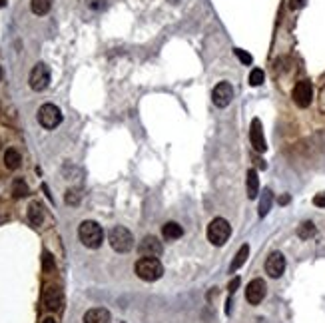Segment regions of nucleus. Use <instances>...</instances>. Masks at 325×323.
<instances>
[{"instance_id":"f257e3e1","label":"nucleus","mask_w":325,"mask_h":323,"mask_svg":"<svg viewBox=\"0 0 325 323\" xmlns=\"http://www.w3.org/2000/svg\"><path fill=\"white\" fill-rule=\"evenodd\" d=\"M78 237L86 247H90V250H98L104 241V230H102L100 223H96L92 219H86V221L80 223V228H78Z\"/></svg>"},{"instance_id":"f03ea898","label":"nucleus","mask_w":325,"mask_h":323,"mask_svg":"<svg viewBox=\"0 0 325 323\" xmlns=\"http://www.w3.org/2000/svg\"><path fill=\"white\" fill-rule=\"evenodd\" d=\"M136 276L144 281H156L162 278V273H164V267L160 263L158 258H142L136 261Z\"/></svg>"},{"instance_id":"7ed1b4c3","label":"nucleus","mask_w":325,"mask_h":323,"mask_svg":"<svg viewBox=\"0 0 325 323\" xmlns=\"http://www.w3.org/2000/svg\"><path fill=\"white\" fill-rule=\"evenodd\" d=\"M108 241L112 245V250L118 252V254H126L134 247V236L130 234V230L122 228V226H116V228L110 230Z\"/></svg>"},{"instance_id":"20e7f679","label":"nucleus","mask_w":325,"mask_h":323,"mask_svg":"<svg viewBox=\"0 0 325 323\" xmlns=\"http://www.w3.org/2000/svg\"><path fill=\"white\" fill-rule=\"evenodd\" d=\"M232 236V226L228 223V219L223 217H216L210 226H208V239L214 245H223Z\"/></svg>"},{"instance_id":"39448f33","label":"nucleus","mask_w":325,"mask_h":323,"mask_svg":"<svg viewBox=\"0 0 325 323\" xmlns=\"http://www.w3.org/2000/svg\"><path fill=\"white\" fill-rule=\"evenodd\" d=\"M38 122H40V126L46 128V130L58 128L60 124H62V112H60V108L54 106V104L40 106V110H38Z\"/></svg>"},{"instance_id":"423d86ee","label":"nucleus","mask_w":325,"mask_h":323,"mask_svg":"<svg viewBox=\"0 0 325 323\" xmlns=\"http://www.w3.org/2000/svg\"><path fill=\"white\" fill-rule=\"evenodd\" d=\"M28 84H30V88L32 90H36V92H42V90H46L48 88V84H50V68L46 66V64H36L34 68H32V72H30V78H28Z\"/></svg>"},{"instance_id":"0eeeda50","label":"nucleus","mask_w":325,"mask_h":323,"mask_svg":"<svg viewBox=\"0 0 325 323\" xmlns=\"http://www.w3.org/2000/svg\"><path fill=\"white\" fill-rule=\"evenodd\" d=\"M212 100L217 108H228L234 100V86L230 82H219L212 92Z\"/></svg>"},{"instance_id":"6e6552de","label":"nucleus","mask_w":325,"mask_h":323,"mask_svg":"<svg viewBox=\"0 0 325 323\" xmlns=\"http://www.w3.org/2000/svg\"><path fill=\"white\" fill-rule=\"evenodd\" d=\"M291 96H293V102L299 108H307L311 104V100H313V86H311V82H307V80L297 82Z\"/></svg>"},{"instance_id":"1a4fd4ad","label":"nucleus","mask_w":325,"mask_h":323,"mask_svg":"<svg viewBox=\"0 0 325 323\" xmlns=\"http://www.w3.org/2000/svg\"><path fill=\"white\" fill-rule=\"evenodd\" d=\"M265 271H267V276L273 278V280H278L283 276V271H285V258L282 252H271L269 258L265 259Z\"/></svg>"},{"instance_id":"9d476101","label":"nucleus","mask_w":325,"mask_h":323,"mask_svg":"<svg viewBox=\"0 0 325 323\" xmlns=\"http://www.w3.org/2000/svg\"><path fill=\"white\" fill-rule=\"evenodd\" d=\"M138 252H140V256H144V258H158V256H162L164 247H162V241H160L158 237L146 236V237L138 243Z\"/></svg>"},{"instance_id":"9b49d317","label":"nucleus","mask_w":325,"mask_h":323,"mask_svg":"<svg viewBox=\"0 0 325 323\" xmlns=\"http://www.w3.org/2000/svg\"><path fill=\"white\" fill-rule=\"evenodd\" d=\"M265 281L263 280H254V281H249V285L245 287V300L252 303V305H260L263 301V297H265Z\"/></svg>"},{"instance_id":"f8f14e48","label":"nucleus","mask_w":325,"mask_h":323,"mask_svg":"<svg viewBox=\"0 0 325 323\" xmlns=\"http://www.w3.org/2000/svg\"><path fill=\"white\" fill-rule=\"evenodd\" d=\"M249 140H252V146L256 152H265L267 150V144H265V136H263V128H261V122L258 118L252 120V128H249Z\"/></svg>"},{"instance_id":"ddd939ff","label":"nucleus","mask_w":325,"mask_h":323,"mask_svg":"<svg viewBox=\"0 0 325 323\" xmlns=\"http://www.w3.org/2000/svg\"><path fill=\"white\" fill-rule=\"evenodd\" d=\"M84 323H112V315L104 307H94V309L86 311Z\"/></svg>"},{"instance_id":"4468645a","label":"nucleus","mask_w":325,"mask_h":323,"mask_svg":"<svg viewBox=\"0 0 325 323\" xmlns=\"http://www.w3.org/2000/svg\"><path fill=\"white\" fill-rule=\"evenodd\" d=\"M44 303L48 309H58L62 305V291L54 285H50L44 289Z\"/></svg>"},{"instance_id":"2eb2a0df","label":"nucleus","mask_w":325,"mask_h":323,"mask_svg":"<svg viewBox=\"0 0 325 323\" xmlns=\"http://www.w3.org/2000/svg\"><path fill=\"white\" fill-rule=\"evenodd\" d=\"M245 188H247V197H249V200H256V197L260 195V178H258V172L256 170H249L247 172Z\"/></svg>"},{"instance_id":"dca6fc26","label":"nucleus","mask_w":325,"mask_h":323,"mask_svg":"<svg viewBox=\"0 0 325 323\" xmlns=\"http://www.w3.org/2000/svg\"><path fill=\"white\" fill-rule=\"evenodd\" d=\"M162 234H164L166 239L173 241V239H180L184 236V228L180 226V223H176V221H168L166 226L162 228Z\"/></svg>"},{"instance_id":"f3484780","label":"nucleus","mask_w":325,"mask_h":323,"mask_svg":"<svg viewBox=\"0 0 325 323\" xmlns=\"http://www.w3.org/2000/svg\"><path fill=\"white\" fill-rule=\"evenodd\" d=\"M271 204H273V192H271L269 188H265L263 194H261V197H260V208H258L260 217H265V215L269 214Z\"/></svg>"},{"instance_id":"a211bd4d","label":"nucleus","mask_w":325,"mask_h":323,"mask_svg":"<svg viewBox=\"0 0 325 323\" xmlns=\"http://www.w3.org/2000/svg\"><path fill=\"white\" fill-rule=\"evenodd\" d=\"M249 258V245L245 243V245H241L239 247V252L236 254V258H234V261H232V265H230V271L234 273V271H238L243 263H245V259Z\"/></svg>"},{"instance_id":"6ab92c4d","label":"nucleus","mask_w":325,"mask_h":323,"mask_svg":"<svg viewBox=\"0 0 325 323\" xmlns=\"http://www.w3.org/2000/svg\"><path fill=\"white\" fill-rule=\"evenodd\" d=\"M20 162H22V156L14 150V148H8V150L4 152V166H6L8 170L20 168Z\"/></svg>"},{"instance_id":"aec40b11","label":"nucleus","mask_w":325,"mask_h":323,"mask_svg":"<svg viewBox=\"0 0 325 323\" xmlns=\"http://www.w3.org/2000/svg\"><path fill=\"white\" fill-rule=\"evenodd\" d=\"M30 8L34 14L44 16L50 12V8H52V0H30Z\"/></svg>"},{"instance_id":"412c9836","label":"nucleus","mask_w":325,"mask_h":323,"mask_svg":"<svg viewBox=\"0 0 325 323\" xmlns=\"http://www.w3.org/2000/svg\"><path fill=\"white\" fill-rule=\"evenodd\" d=\"M317 234V228H315V223L313 221H303L302 226L297 228V236L302 237V239H309Z\"/></svg>"},{"instance_id":"4be33fe9","label":"nucleus","mask_w":325,"mask_h":323,"mask_svg":"<svg viewBox=\"0 0 325 323\" xmlns=\"http://www.w3.org/2000/svg\"><path fill=\"white\" fill-rule=\"evenodd\" d=\"M28 219H30V223L32 226H40L42 223V219H44V214H42V208H40V204H30V208H28Z\"/></svg>"},{"instance_id":"5701e85b","label":"nucleus","mask_w":325,"mask_h":323,"mask_svg":"<svg viewBox=\"0 0 325 323\" xmlns=\"http://www.w3.org/2000/svg\"><path fill=\"white\" fill-rule=\"evenodd\" d=\"M263 80H265V74H263V70H260V68H254L252 72H249V86H261L263 84Z\"/></svg>"},{"instance_id":"b1692460","label":"nucleus","mask_w":325,"mask_h":323,"mask_svg":"<svg viewBox=\"0 0 325 323\" xmlns=\"http://www.w3.org/2000/svg\"><path fill=\"white\" fill-rule=\"evenodd\" d=\"M14 197H24V195H28V186L24 184L22 180H16L14 182V190H12Z\"/></svg>"},{"instance_id":"393cba45","label":"nucleus","mask_w":325,"mask_h":323,"mask_svg":"<svg viewBox=\"0 0 325 323\" xmlns=\"http://www.w3.org/2000/svg\"><path fill=\"white\" fill-rule=\"evenodd\" d=\"M86 6L94 12H100V10H104L108 6V0H86Z\"/></svg>"},{"instance_id":"a878e982","label":"nucleus","mask_w":325,"mask_h":323,"mask_svg":"<svg viewBox=\"0 0 325 323\" xmlns=\"http://www.w3.org/2000/svg\"><path fill=\"white\" fill-rule=\"evenodd\" d=\"M234 54H236V56L239 58V62H241V64H245V66H249V64L254 62L252 54H247L245 50H241V48H236V50H234Z\"/></svg>"},{"instance_id":"bb28decb","label":"nucleus","mask_w":325,"mask_h":323,"mask_svg":"<svg viewBox=\"0 0 325 323\" xmlns=\"http://www.w3.org/2000/svg\"><path fill=\"white\" fill-rule=\"evenodd\" d=\"M78 202H80V192H78V190H68V192H66V204L76 206Z\"/></svg>"},{"instance_id":"cd10ccee","label":"nucleus","mask_w":325,"mask_h":323,"mask_svg":"<svg viewBox=\"0 0 325 323\" xmlns=\"http://www.w3.org/2000/svg\"><path fill=\"white\" fill-rule=\"evenodd\" d=\"M305 6V0H289V8L291 10H299Z\"/></svg>"},{"instance_id":"c85d7f7f","label":"nucleus","mask_w":325,"mask_h":323,"mask_svg":"<svg viewBox=\"0 0 325 323\" xmlns=\"http://www.w3.org/2000/svg\"><path fill=\"white\" fill-rule=\"evenodd\" d=\"M313 204H315L317 208H325V194H317V195L313 197Z\"/></svg>"},{"instance_id":"c756f323","label":"nucleus","mask_w":325,"mask_h":323,"mask_svg":"<svg viewBox=\"0 0 325 323\" xmlns=\"http://www.w3.org/2000/svg\"><path fill=\"white\" fill-rule=\"evenodd\" d=\"M54 263H52V256H50L48 252H44V269H50Z\"/></svg>"},{"instance_id":"7c9ffc66","label":"nucleus","mask_w":325,"mask_h":323,"mask_svg":"<svg viewBox=\"0 0 325 323\" xmlns=\"http://www.w3.org/2000/svg\"><path fill=\"white\" fill-rule=\"evenodd\" d=\"M239 287V278H236V280H232L230 281V285H228V291L230 293H236V289Z\"/></svg>"},{"instance_id":"2f4dec72","label":"nucleus","mask_w":325,"mask_h":323,"mask_svg":"<svg viewBox=\"0 0 325 323\" xmlns=\"http://www.w3.org/2000/svg\"><path fill=\"white\" fill-rule=\"evenodd\" d=\"M289 200H291L289 195H282V197H280V204H282V206H285V204H289Z\"/></svg>"},{"instance_id":"473e14b6","label":"nucleus","mask_w":325,"mask_h":323,"mask_svg":"<svg viewBox=\"0 0 325 323\" xmlns=\"http://www.w3.org/2000/svg\"><path fill=\"white\" fill-rule=\"evenodd\" d=\"M42 323H56V319H52V317H46Z\"/></svg>"},{"instance_id":"72a5a7b5","label":"nucleus","mask_w":325,"mask_h":323,"mask_svg":"<svg viewBox=\"0 0 325 323\" xmlns=\"http://www.w3.org/2000/svg\"><path fill=\"white\" fill-rule=\"evenodd\" d=\"M168 2H172V4H178V2H180V0H168Z\"/></svg>"},{"instance_id":"f704fd0d","label":"nucleus","mask_w":325,"mask_h":323,"mask_svg":"<svg viewBox=\"0 0 325 323\" xmlns=\"http://www.w3.org/2000/svg\"><path fill=\"white\" fill-rule=\"evenodd\" d=\"M0 80H2V66H0Z\"/></svg>"},{"instance_id":"c9c22d12","label":"nucleus","mask_w":325,"mask_h":323,"mask_svg":"<svg viewBox=\"0 0 325 323\" xmlns=\"http://www.w3.org/2000/svg\"><path fill=\"white\" fill-rule=\"evenodd\" d=\"M0 6H4V0H0Z\"/></svg>"}]
</instances>
